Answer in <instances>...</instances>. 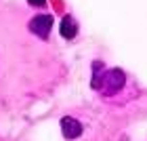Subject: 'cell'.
I'll return each instance as SVG.
<instances>
[{
  "instance_id": "obj_4",
  "label": "cell",
  "mask_w": 147,
  "mask_h": 141,
  "mask_svg": "<svg viewBox=\"0 0 147 141\" xmlns=\"http://www.w3.org/2000/svg\"><path fill=\"white\" fill-rule=\"evenodd\" d=\"M59 32H61V36L65 40H74L78 34V23H76V19H74L71 15H65L61 19V28H59Z\"/></svg>"
},
{
  "instance_id": "obj_1",
  "label": "cell",
  "mask_w": 147,
  "mask_h": 141,
  "mask_svg": "<svg viewBox=\"0 0 147 141\" xmlns=\"http://www.w3.org/2000/svg\"><path fill=\"white\" fill-rule=\"evenodd\" d=\"M124 84H126V74L120 68H113V70H105L103 72L97 91L101 93L103 97H111V95H116V93L122 91Z\"/></svg>"
},
{
  "instance_id": "obj_3",
  "label": "cell",
  "mask_w": 147,
  "mask_h": 141,
  "mask_svg": "<svg viewBox=\"0 0 147 141\" xmlns=\"http://www.w3.org/2000/svg\"><path fill=\"white\" fill-rule=\"evenodd\" d=\"M61 133H63L65 139H76V137L82 135V124L76 118L65 116V118H61Z\"/></svg>"
},
{
  "instance_id": "obj_5",
  "label": "cell",
  "mask_w": 147,
  "mask_h": 141,
  "mask_svg": "<svg viewBox=\"0 0 147 141\" xmlns=\"http://www.w3.org/2000/svg\"><path fill=\"white\" fill-rule=\"evenodd\" d=\"M103 72H105V65H103V61H95V63H92V80H90V86H92L95 91L99 89V82H101Z\"/></svg>"
},
{
  "instance_id": "obj_2",
  "label": "cell",
  "mask_w": 147,
  "mask_h": 141,
  "mask_svg": "<svg viewBox=\"0 0 147 141\" xmlns=\"http://www.w3.org/2000/svg\"><path fill=\"white\" fill-rule=\"evenodd\" d=\"M28 28H30V32H32V34H36L38 38L46 40V38L51 36L53 17H51V15H44V13H42V15H36V17L30 21V25H28Z\"/></svg>"
},
{
  "instance_id": "obj_6",
  "label": "cell",
  "mask_w": 147,
  "mask_h": 141,
  "mask_svg": "<svg viewBox=\"0 0 147 141\" xmlns=\"http://www.w3.org/2000/svg\"><path fill=\"white\" fill-rule=\"evenodd\" d=\"M32 6H46V0H28Z\"/></svg>"
}]
</instances>
